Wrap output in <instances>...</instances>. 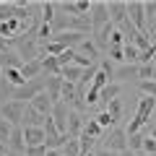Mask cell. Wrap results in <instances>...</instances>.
I'll return each instance as SVG.
<instances>
[{"mask_svg": "<svg viewBox=\"0 0 156 156\" xmlns=\"http://www.w3.org/2000/svg\"><path fill=\"white\" fill-rule=\"evenodd\" d=\"M96 143H101V148H107V151L122 154V151L128 148V133H125V128H112V130H104V135H101Z\"/></svg>", "mask_w": 156, "mask_h": 156, "instance_id": "obj_1", "label": "cell"}, {"mask_svg": "<svg viewBox=\"0 0 156 156\" xmlns=\"http://www.w3.org/2000/svg\"><path fill=\"white\" fill-rule=\"evenodd\" d=\"M23 107H26V104L11 99V101H5V104H0V117H3L11 128H18L21 120H23Z\"/></svg>", "mask_w": 156, "mask_h": 156, "instance_id": "obj_2", "label": "cell"}, {"mask_svg": "<svg viewBox=\"0 0 156 156\" xmlns=\"http://www.w3.org/2000/svg\"><path fill=\"white\" fill-rule=\"evenodd\" d=\"M89 23H91V34H96L99 29H104L107 23H109V13H107V3H104V0H99V3H91Z\"/></svg>", "mask_w": 156, "mask_h": 156, "instance_id": "obj_3", "label": "cell"}, {"mask_svg": "<svg viewBox=\"0 0 156 156\" xmlns=\"http://www.w3.org/2000/svg\"><path fill=\"white\" fill-rule=\"evenodd\" d=\"M89 39V34H81V31H60V34H52L50 42H57V44H62L65 50H76L81 42H86Z\"/></svg>", "mask_w": 156, "mask_h": 156, "instance_id": "obj_4", "label": "cell"}, {"mask_svg": "<svg viewBox=\"0 0 156 156\" xmlns=\"http://www.w3.org/2000/svg\"><path fill=\"white\" fill-rule=\"evenodd\" d=\"M107 13H109V23L112 26H122V23L128 21V3L112 0V3H107Z\"/></svg>", "mask_w": 156, "mask_h": 156, "instance_id": "obj_5", "label": "cell"}, {"mask_svg": "<svg viewBox=\"0 0 156 156\" xmlns=\"http://www.w3.org/2000/svg\"><path fill=\"white\" fill-rule=\"evenodd\" d=\"M128 21L133 23L138 31L146 34V13H143V3L140 0H133V3H128Z\"/></svg>", "mask_w": 156, "mask_h": 156, "instance_id": "obj_6", "label": "cell"}, {"mask_svg": "<svg viewBox=\"0 0 156 156\" xmlns=\"http://www.w3.org/2000/svg\"><path fill=\"white\" fill-rule=\"evenodd\" d=\"M68 112H70V107H65L62 101L52 104V112H50V117H52V122H55L57 133H65V128H68Z\"/></svg>", "mask_w": 156, "mask_h": 156, "instance_id": "obj_7", "label": "cell"}, {"mask_svg": "<svg viewBox=\"0 0 156 156\" xmlns=\"http://www.w3.org/2000/svg\"><path fill=\"white\" fill-rule=\"evenodd\" d=\"M5 148H8V154H23V151H26V140H23L21 125H18V128H11V135H8Z\"/></svg>", "mask_w": 156, "mask_h": 156, "instance_id": "obj_8", "label": "cell"}, {"mask_svg": "<svg viewBox=\"0 0 156 156\" xmlns=\"http://www.w3.org/2000/svg\"><path fill=\"white\" fill-rule=\"evenodd\" d=\"M83 122H86V117L81 115V112H68V128H65V135L68 138H78V135L83 133Z\"/></svg>", "mask_w": 156, "mask_h": 156, "instance_id": "obj_9", "label": "cell"}, {"mask_svg": "<svg viewBox=\"0 0 156 156\" xmlns=\"http://www.w3.org/2000/svg\"><path fill=\"white\" fill-rule=\"evenodd\" d=\"M44 78V76H42ZM60 89H62V78L60 76H47L44 78V94L52 99V104L60 101Z\"/></svg>", "mask_w": 156, "mask_h": 156, "instance_id": "obj_10", "label": "cell"}, {"mask_svg": "<svg viewBox=\"0 0 156 156\" xmlns=\"http://www.w3.org/2000/svg\"><path fill=\"white\" fill-rule=\"evenodd\" d=\"M44 125V115H39L31 104L23 107V120H21V128H42Z\"/></svg>", "mask_w": 156, "mask_h": 156, "instance_id": "obj_11", "label": "cell"}, {"mask_svg": "<svg viewBox=\"0 0 156 156\" xmlns=\"http://www.w3.org/2000/svg\"><path fill=\"white\" fill-rule=\"evenodd\" d=\"M135 78H138V65H122V68H117L112 73V83L122 86L125 81H135Z\"/></svg>", "mask_w": 156, "mask_h": 156, "instance_id": "obj_12", "label": "cell"}, {"mask_svg": "<svg viewBox=\"0 0 156 156\" xmlns=\"http://www.w3.org/2000/svg\"><path fill=\"white\" fill-rule=\"evenodd\" d=\"M29 104H31L34 109L39 112V115H44V117H50V112H52V99L44 94V91H39V94L34 96V99L29 101Z\"/></svg>", "mask_w": 156, "mask_h": 156, "instance_id": "obj_13", "label": "cell"}, {"mask_svg": "<svg viewBox=\"0 0 156 156\" xmlns=\"http://www.w3.org/2000/svg\"><path fill=\"white\" fill-rule=\"evenodd\" d=\"M120 94H122V86H120V83H107L104 89L99 91V101H101V104L107 107V104H109V101L120 99Z\"/></svg>", "mask_w": 156, "mask_h": 156, "instance_id": "obj_14", "label": "cell"}, {"mask_svg": "<svg viewBox=\"0 0 156 156\" xmlns=\"http://www.w3.org/2000/svg\"><path fill=\"white\" fill-rule=\"evenodd\" d=\"M21 76H23V81H34V78H39L42 76V60H29V62H23L21 65Z\"/></svg>", "mask_w": 156, "mask_h": 156, "instance_id": "obj_15", "label": "cell"}, {"mask_svg": "<svg viewBox=\"0 0 156 156\" xmlns=\"http://www.w3.org/2000/svg\"><path fill=\"white\" fill-rule=\"evenodd\" d=\"M21 130H23L26 148H29V146H44V130H42V128H21Z\"/></svg>", "mask_w": 156, "mask_h": 156, "instance_id": "obj_16", "label": "cell"}, {"mask_svg": "<svg viewBox=\"0 0 156 156\" xmlns=\"http://www.w3.org/2000/svg\"><path fill=\"white\" fill-rule=\"evenodd\" d=\"M76 52H78V55H83L86 60H91V62H96V60H99V50H96V44L91 42V37L86 39V42H81Z\"/></svg>", "mask_w": 156, "mask_h": 156, "instance_id": "obj_17", "label": "cell"}, {"mask_svg": "<svg viewBox=\"0 0 156 156\" xmlns=\"http://www.w3.org/2000/svg\"><path fill=\"white\" fill-rule=\"evenodd\" d=\"M42 60V76H60V65H57V57H50V55H39Z\"/></svg>", "mask_w": 156, "mask_h": 156, "instance_id": "obj_18", "label": "cell"}, {"mask_svg": "<svg viewBox=\"0 0 156 156\" xmlns=\"http://www.w3.org/2000/svg\"><path fill=\"white\" fill-rule=\"evenodd\" d=\"M143 13H146V34H148V29L151 31L156 29V0L143 3Z\"/></svg>", "mask_w": 156, "mask_h": 156, "instance_id": "obj_19", "label": "cell"}, {"mask_svg": "<svg viewBox=\"0 0 156 156\" xmlns=\"http://www.w3.org/2000/svg\"><path fill=\"white\" fill-rule=\"evenodd\" d=\"M143 140H146L143 130H138V133H128V151H133V154L143 151Z\"/></svg>", "mask_w": 156, "mask_h": 156, "instance_id": "obj_20", "label": "cell"}, {"mask_svg": "<svg viewBox=\"0 0 156 156\" xmlns=\"http://www.w3.org/2000/svg\"><path fill=\"white\" fill-rule=\"evenodd\" d=\"M83 135H89V138L99 140L101 135H104V130L99 128V122H96L94 117H89V120H86V122H83Z\"/></svg>", "mask_w": 156, "mask_h": 156, "instance_id": "obj_21", "label": "cell"}, {"mask_svg": "<svg viewBox=\"0 0 156 156\" xmlns=\"http://www.w3.org/2000/svg\"><path fill=\"white\" fill-rule=\"evenodd\" d=\"M3 78H5V81L13 86V89H18V86H23V83H26L18 68H8V70H3Z\"/></svg>", "mask_w": 156, "mask_h": 156, "instance_id": "obj_22", "label": "cell"}, {"mask_svg": "<svg viewBox=\"0 0 156 156\" xmlns=\"http://www.w3.org/2000/svg\"><path fill=\"white\" fill-rule=\"evenodd\" d=\"M104 112H107V115H109L112 117V122H120V120H122V101H120V99H115V101H109V104H107L104 107Z\"/></svg>", "mask_w": 156, "mask_h": 156, "instance_id": "obj_23", "label": "cell"}, {"mask_svg": "<svg viewBox=\"0 0 156 156\" xmlns=\"http://www.w3.org/2000/svg\"><path fill=\"white\" fill-rule=\"evenodd\" d=\"M39 8H42V23H47V26H50L52 23V18H55V3H52V0H44V3H39Z\"/></svg>", "mask_w": 156, "mask_h": 156, "instance_id": "obj_24", "label": "cell"}, {"mask_svg": "<svg viewBox=\"0 0 156 156\" xmlns=\"http://www.w3.org/2000/svg\"><path fill=\"white\" fill-rule=\"evenodd\" d=\"M94 146H96V140L94 138H89V135H78V148H81V156H86V154H94Z\"/></svg>", "mask_w": 156, "mask_h": 156, "instance_id": "obj_25", "label": "cell"}, {"mask_svg": "<svg viewBox=\"0 0 156 156\" xmlns=\"http://www.w3.org/2000/svg\"><path fill=\"white\" fill-rule=\"evenodd\" d=\"M138 81H156L154 62H148V65H138Z\"/></svg>", "mask_w": 156, "mask_h": 156, "instance_id": "obj_26", "label": "cell"}, {"mask_svg": "<svg viewBox=\"0 0 156 156\" xmlns=\"http://www.w3.org/2000/svg\"><path fill=\"white\" fill-rule=\"evenodd\" d=\"M107 83H112V81H109V76H107V73H101V70H96V76H94V81H91V86H89V89L101 91Z\"/></svg>", "mask_w": 156, "mask_h": 156, "instance_id": "obj_27", "label": "cell"}, {"mask_svg": "<svg viewBox=\"0 0 156 156\" xmlns=\"http://www.w3.org/2000/svg\"><path fill=\"white\" fill-rule=\"evenodd\" d=\"M138 89L143 96H151V99H156V81H138Z\"/></svg>", "mask_w": 156, "mask_h": 156, "instance_id": "obj_28", "label": "cell"}, {"mask_svg": "<svg viewBox=\"0 0 156 156\" xmlns=\"http://www.w3.org/2000/svg\"><path fill=\"white\" fill-rule=\"evenodd\" d=\"M62 156H81V148H78V138H70L65 146H62Z\"/></svg>", "mask_w": 156, "mask_h": 156, "instance_id": "obj_29", "label": "cell"}, {"mask_svg": "<svg viewBox=\"0 0 156 156\" xmlns=\"http://www.w3.org/2000/svg\"><path fill=\"white\" fill-rule=\"evenodd\" d=\"M94 120H96V122H99V128H101V130H112V128H115V122H112V117H109V115H107V112H104V109H101V112H99V115H96V117H94Z\"/></svg>", "mask_w": 156, "mask_h": 156, "instance_id": "obj_30", "label": "cell"}, {"mask_svg": "<svg viewBox=\"0 0 156 156\" xmlns=\"http://www.w3.org/2000/svg\"><path fill=\"white\" fill-rule=\"evenodd\" d=\"M73 57H76V50H65L62 55H57V65H60V68L70 65V62H73Z\"/></svg>", "mask_w": 156, "mask_h": 156, "instance_id": "obj_31", "label": "cell"}, {"mask_svg": "<svg viewBox=\"0 0 156 156\" xmlns=\"http://www.w3.org/2000/svg\"><path fill=\"white\" fill-rule=\"evenodd\" d=\"M107 60L125 62V60H122V47H107Z\"/></svg>", "mask_w": 156, "mask_h": 156, "instance_id": "obj_32", "label": "cell"}, {"mask_svg": "<svg viewBox=\"0 0 156 156\" xmlns=\"http://www.w3.org/2000/svg\"><path fill=\"white\" fill-rule=\"evenodd\" d=\"M8 135H11V125H8L5 120L0 117V143H3V146L8 143Z\"/></svg>", "mask_w": 156, "mask_h": 156, "instance_id": "obj_33", "label": "cell"}, {"mask_svg": "<svg viewBox=\"0 0 156 156\" xmlns=\"http://www.w3.org/2000/svg\"><path fill=\"white\" fill-rule=\"evenodd\" d=\"M23 156H47V148L44 146H29V148L23 151Z\"/></svg>", "mask_w": 156, "mask_h": 156, "instance_id": "obj_34", "label": "cell"}, {"mask_svg": "<svg viewBox=\"0 0 156 156\" xmlns=\"http://www.w3.org/2000/svg\"><path fill=\"white\" fill-rule=\"evenodd\" d=\"M99 70H101V73H107V76H109V81H112V73H115V65H112V60H101Z\"/></svg>", "mask_w": 156, "mask_h": 156, "instance_id": "obj_35", "label": "cell"}, {"mask_svg": "<svg viewBox=\"0 0 156 156\" xmlns=\"http://www.w3.org/2000/svg\"><path fill=\"white\" fill-rule=\"evenodd\" d=\"M143 151H146V154H156V140H151L148 135H146V140H143Z\"/></svg>", "mask_w": 156, "mask_h": 156, "instance_id": "obj_36", "label": "cell"}, {"mask_svg": "<svg viewBox=\"0 0 156 156\" xmlns=\"http://www.w3.org/2000/svg\"><path fill=\"white\" fill-rule=\"evenodd\" d=\"M94 156H117V154H115V151H107V148H96Z\"/></svg>", "mask_w": 156, "mask_h": 156, "instance_id": "obj_37", "label": "cell"}, {"mask_svg": "<svg viewBox=\"0 0 156 156\" xmlns=\"http://www.w3.org/2000/svg\"><path fill=\"white\" fill-rule=\"evenodd\" d=\"M117 156H138V154H133V151H128V148H125L122 154H117Z\"/></svg>", "mask_w": 156, "mask_h": 156, "instance_id": "obj_38", "label": "cell"}, {"mask_svg": "<svg viewBox=\"0 0 156 156\" xmlns=\"http://www.w3.org/2000/svg\"><path fill=\"white\" fill-rule=\"evenodd\" d=\"M47 156H62V151H47Z\"/></svg>", "mask_w": 156, "mask_h": 156, "instance_id": "obj_39", "label": "cell"}, {"mask_svg": "<svg viewBox=\"0 0 156 156\" xmlns=\"http://www.w3.org/2000/svg\"><path fill=\"white\" fill-rule=\"evenodd\" d=\"M154 62H156V42H154Z\"/></svg>", "mask_w": 156, "mask_h": 156, "instance_id": "obj_40", "label": "cell"}, {"mask_svg": "<svg viewBox=\"0 0 156 156\" xmlns=\"http://www.w3.org/2000/svg\"><path fill=\"white\" fill-rule=\"evenodd\" d=\"M8 156H23V154H8Z\"/></svg>", "mask_w": 156, "mask_h": 156, "instance_id": "obj_41", "label": "cell"}, {"mask_svg": "<svg viewBox=\"0 0 156 156\" xmlns=\"http://www.w3.org/2000/svg\"><path fill=\"white\" fill-rule=\"evenodd\" d=\"M0 81H3V68H0Z\"/></svg>", "mask_w": 156, "mask_h": 156, "instance_id": "obj_42", "label": "cell"}, {"mask_svg": "<svg viewBox=\"0 0 156 156\" xmlns=\"http://www.w3.org/2000/svg\"><path fill=\"white\" fill-rule=\"evenodd\" d=\"M154 117H156V107H154Z\"/></svg>", "mask_w": 156, "mask_h": 156, "instance_id": "obj_43", "label": "cell"}, {"mask_svg": "<svg viewBox=\"0 0 156 156\" xmlns=\"http://www.w3.org/2000/svg\"><path fill=\"white\" fill-rule=\"evenodd\" d=\"M86 156H94V154H86Z\"/></svg>", "mask_w": 156, "mask_h": 156, "instance_id": "obj_44", "label": "cell"}, {"mask_svg": "<svg viewBox=\"0 0 156 156\" xmlns=\"http://www.w3.org/2000/svg\"><path fill=\"white\" fill-rule=\"evenodd\" d=\"M0 156H8V154H0Z\"/></svg>", "mask_w": 156, "mask_h": 156, "instance_id": "obj_45", "label": "cell"}]
</instances>
